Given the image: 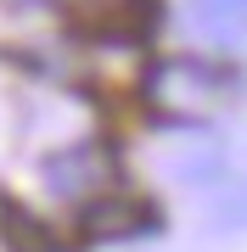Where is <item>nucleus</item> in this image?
<instances>
[{"label":"nucleus","mask_w":247,"mask_h":252,"mask_svg":"<svg viewBox=\"0 0 247 252\" xmlns=\"http://www.w3.org/2000/svg\"><path fill=\"white\" fill-rule=\"evenodd\" d=\"M213 168H219V152H213V146L208 140H197V146H185V152H174L169 157V174H174V180H208V174Z\"/></svg>","instance_id":"7"},{"label":"nucleus","mask_w":247,"mask_h":252,"mask_svg":"<svg viewBox=\"0 0 247 252\" xmlns=\"http://www.w3.org/2000/svg\"><path fill=\"white\" fill-rule=\"evenodd\" d=\"M0 235H6V252H62V235L17 202L0 207Z\"/></svg>","instance_id":"5"},{"label":"nucleus","mask_w":247,"mask_h":252,"mask_svg":"<svg viewBox=\"0 0 247 252\" xmlns=\"http://www.w3.org/2000/svg\"><path fill=\"white\" fill-rule=\"evenodd\" d=\"M152 224H157V213L141 196H124V190L84 202V235H96V241H129V235H146Z\"/></svg>","instance_id":"3"},{"label":"nucleus","mask_w":247,"mask_h":252,"mask_svg":"<svg viewBox=\"0 0 247 252\" xmlns=\"http://www.w3.org/2000/svg\"><path fill=\"white\" fill-rule=\"evenodd\" d=\"M141 95L157 118H213L236 95V73L208 62V56H163V62L146 67L141 79Z\"/></svg>","instance_id":"1"},{"label":"nucleus","mask_w":247,"mask_h":252,"mask_svg":"<svg viewBox=\"0 0 247 252\" xmlns=\"http://www.w3.org/2000/svg\"><path fill=\"white\" fill-rule=\"evenodd\" d=\"M197 28L208 34H247V0H197Z\"/></svg>","instance_id":"6"},{"label":"nucleus","mask_w":247,"mask_h":252,"mask_svg":"<svg viewBox=\"0 0 247 252\" xmlns=\"http://www.w3.org/2000/svg\"><path fill=\"white\" fill-rule=\"evenodd\" d=\"M68 11L96 34H141L152 23V0H68Z\"/></svg>","instance_id":"4"},{"label":"nucleus","mask_w":247,"mask_h":252,"mask_svg":"<svg viewBox=\"0 0 247 252\" xmlns=\"http://www.w3.org/2000/svg\"><path fill=\"white\" fill-rule=\"evenodd\" d=\"M112 180H118V162H112L107 146L84 140V146H68V152H56L45 162V190L56 202H96L107 196Z\"/></svg>","instance_id":"2"},{"label":"nucleus","mask_w":247,"mask_h":252,"mask_svg":"<svg viewBox=\"0 0 247 252\" xmlns=\"http://www.w3.org/2000/svg\"><path fill=\"white\" fill-rule=\"evenodd\" d=\"M242 213H247V196H242Z\"/></svg>","instance_id":"8"}]
</instances>
